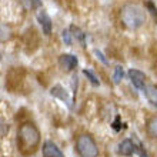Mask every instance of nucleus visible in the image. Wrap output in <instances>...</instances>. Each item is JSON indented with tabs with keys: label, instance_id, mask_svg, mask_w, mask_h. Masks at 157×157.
<instances>
[{
	"label": "nucleus",
	"instance_id": "nucleus-1",
	"mask_svg": "<svg viewBox=\"0 0 157 157\" xmlns=\"http://www.w3.org/2000/svg\"><path fill=\"white\" fill-rule=\"evenodd\" d=\"M40 141V133L33 123H25L17 132V146L23 154H30L36 151Z\"/></svg>",
	"mask_w": 157,
	"mask_h": 157
},
{
	"label": "nucleus",
	"instance_id": "nucleus-2",
	"mask_svg": "<svg viewBox=\"0 0 157 157\" xmlns=\"http://www.w3.org/2000/svg\"><path fill=\"white\" fill-rule=\"evenodd\" d=\"M120 19L127 29L136 30L144 25L146 10L139 4H126L120 12Z\"/></svg>",
	"mask_w": 157,
	"mask_h": 157
},
{
	"label": "nucleus",
	"instance_id": "nucleus-3",
	"mask_svg": "<svg viewBox=\"0 0 157 157\" xmlns=\"http://www.w3.org/2000/svg\"><path fill=\"white\" fill-rule=\"evenodd\" d=\"M76 150L80 157H97L99 156V147L93 140V137L89 134H80L76 140Z\"/></svg>",
	"mask_w": 157,
	"mask_h": 157
},
{
	"label": "nucleus",
	"instance_id": "nucleus-4",
	"mask_svg": "<svg viewBox=\"0 0 157 157\" xmlns=\"http://www.w3.org/2000/svg\"><path fill=\"white\" fill-rule=\"evenodd\" d=\"M128 77H130V80H132V83L134 84V87H136L137 90H141V91L146 90V86H144L146 76L143 71L132 69V70H128Z\"/></svg>",
	"mask_w": 157,
	"mask_h": 157
},
{
	"label": "nucleus",
	"instance_id": "nucleus-5",
	"mask_svg": "<svg viewBox=\"0 0 157 157\" xmlns=\"http://www.w3.org/2000/svg\"><path fill=\"white\" fill-rule=\"evenodd\" d=\"M37 20H39V23H40L41 29H43V33H44L46 36H49V34L52 33V27H53V21H52L50 16L44 10H40L37 14Z\"/></svg>",
	"mask_w": 157,
	"mask_h": 157
},
{
	"label": "nucleus",
	"instance_id": "nucleus-6",
	"mask_svg": "<svg viewBox=\"0 0 157 157\" xmlns=\"http://www.w3.org/2000/svg\"><path fill=\"white\" fill-rule=\"evenodd\" d=\"M43 157H64V154L53 141L47 140L43 144Z\"/></svg>",
	"mask_w": 157,
	"mask_h": 157
},
{
	"label": "nucleus",
	"instance_id": "nucleus-7",
	"mask_svg": "<svg viewBox=\"0 0 157 157\" xmlns=\"http://www.w3.org/2000/svg\"><path fill=\"white\" fill-rule=\"evenodd\" d=\"M59 63L63 69H66L67 71L73 70L76 66H77V57L73 56V54H62L60 59H59Z\"/></svg>",
	"mask_w": 157,
	"mask_h": 157
},
{
	"label": "nucleus",
	"instance_id": "nucleus-8",
	"mask_svg": "<svg viewBox=\"0 0 157 157\" xmlns=\"http://www.w3.org/2000/svg\"><path fill=\"white\" fill-rule=\"evenodd\" d=\"M134 151H136V146H134V143H133L132 140H128V139L123 140L119 144V153L121 154V156H132Z\"/></svg>",
	"mask_w": 157,
	"mask_h": 157
},
{
	"label": "nucleus",
	"instance_id": "nucleus-9",
	"mask_svg": "<svg viewBox=\"0 0 157 157\" xmlns=\"http://www.w3.org/2000/svg\"><path fill=\"white\" fill-rule=\"evenodd\" d=\"M50 93H52V96H54V97H59L60 100H63L66 104H69L70 106V97H69V94H67V91L63 89L62 86H54L52 90H50Z\"/></svg>",
	"mask_w": 157,
	"mask_h": 157
},
{
	"label": "nucleus",
	"instance_id": "nucleus-10",
	"mask_svg": "<svg viewBox=\"0 0 157 157\" xmlns=\"http://www.w3.org/2000/svg\"><path fill=\"white\" fill-rule=\"evenodd\" d=\"M146 130L149 133L150 137H157V116L150 117L146 126Z\"/></svg>",
	"mask_w": 157,
	"mask_h": 157
},
{
	"label": "nucleus",
	"instance_id": "nucleus-11",
	"mask_svg": "<svg viewBox=\"0 0 157 157\" xmlns=\"http://www.w3.org/2000/svg\"><path fill=\"white\" fill-rule=\"evenodd\" d=\"M70 32L73 34V37L80 43L82 46H86V40H84V33H83L82 30L78 29L77 26H70Z\"/></svg>",
	"mask_w": 157,
	"mask_h": 157
},
{
	"label": "nucleus",
	"instance_id": "nucleus-12",
	"mask_svg": "<svg viewBox=\"0 0 157 157\" xmlns=\"http://www.w3.org/2000/svg\"><path fill=\"white\" fill-rule=\"evenodd\" d=\"M12 37V29L4 23H0V41H7Z\"/></svg>",
	"mask_w": 157,
	"mask_h": 157
},
{
	"label": "nucleus",
	"instance_id": "nucleus-13",
	"mask_svg": "<svg viewBox=\"0 0 157 157\" xmlns=\"http://www.w3.org/2000/svg\"><path fill=\"white\" fill-rule=\"evenodd\" d=\"M144 93H146V96L151 100V103H153V101H157V87H154V86L146 87Z\"/></svg>",
	"mask_w": 157,
	"mask_h": 157
},
{
	"label": "nucleus",
	"instance_id": "nucleus-14",
	"mask_svg": "<svg viewBox=\"0 0 157 157\" xmlns=\"http://www.w3.org/2000/svg\"><path fill=\"white\" fill-rule=\"evenodd\" d=\"M83 73H84V76H86L89 80H90V83L93 84V86H99V84H100L99 78L93 75V71H90V70H87V69H86V70H83Z\"/></svg>",
	"mask_w": 157,
	"mask_h": 157
},
{
	"label": "nucleus",
	"instance_id": "nucleus-15",
	"mask_svg": "<svg viewBox=\"0 0 157 157\" xmlns=\"http://www.w3.org/2000/svg\"><path fill=\"white\" fill-rule=\"evenodd\" d=\"M121 78H123V67L121 66H117L116 70H114V75H113V82L119 84L121 82Z\"/></svg>",
	"mask_w": 157,
	"mask_h": 157
},
{
	"label": "nucleus",
	"instance_id": "nucleus-16",
	"mask_svg": "<svg viewBox=\"0 0 157 157\" xmlns=\"http://www.w3.org/2000/svg\"><path fill=\"white\" fill-rule=\"evenodd\" d=\"M26 3V6L30 9H39L41 7V2L40 0H23Z\"/></svg>",
	"mask_w": 157,
	"mask_h": 157
},
{
	"label": "nucleus",
	"instance_id": "nucleus-17",
	"mask_svg": "<svg viewBox=\"0 0 157 157\" xmlns=\"http://www.w3.org/2000/svg\"><path fill=\"white\" fill-rule=\"evenodd\" d=\"M9 133V126H7V123L4 121L2 117H0V137H3V136H6Z\"/></svg>",
	"mask_w": 157,
	"mask_h": 157
},
{
	"label": "nucleus",
	"instance_id": "nucleus-18",
	"mask_svg": "<svg viewBox=\"0 0 157 157\" xmlns=\"http://www.w3.org/2000/svg\"><path fill=\"white\" fill-rule=\"evenodd\" d=\"M70 32L69 30H63L62 32V37H63V40H64V43H66L67 46H70L71 44V36H70Z\"/></svg>",
	"mask_w": 157,
	"mask_h": 157
},
{
	"label": "nucleus",
	"instance_id": "nucleus-19",
	"mask_svg": "<svg viewBox=\"0 0 157 157\" xmlns=\"http://www.w3.org/2000/svg\"><path fill=\"white\" fill-rule=\"evenodd\" d=\"M94 54H96V57H97V59H100V62L103 63V64H109L107 59L104 57V56H103V53H101L100 50H97V49H96V50H94Z\"/></svg>",
	"mask_w": 157,
	"mask_h": 157
},
{
	"label": "nucleus",
	"instance_id": "nucleus-20",
	"mask_svg": "<svg viewBox=\"0 0 157 157\" xmlns=\"http://www.w3.org/2000/svg\"><path fill=\"white\" fill-rule=\"evenodd\" d=\"M146 6H147V9L150 10V13H151L154 17H157V9L154 7V4L151 3V2H147V3H146Z\"/></svg>",
	"mask_w": 157,
	"mask_h": 157
},
{
	"label": "nucleus",
	"instance_id": "nucleus-21",
	"mask_svg": "<svg viewBox=\"0 0 157 157\" xmlns=\"http://www.w3.org/2000/svg\"><path fill=\"white\" fill-rule=\"evenodd\" d=\"M140 157H147V154H146V153H143V151H141V156Z\"/></svg>",
	"mask_w": 157,
	"mask_h": 157
},
{
	"label": "nucleus",
	"instance_id": "nucleus-22",
	"mask_svg": "<svg viewBox=\"0 0 157 157\" xmlns=\"http://www.w3.org/2000/svg\"><path fill=\"white\" fill-rule=\"evenodd\" d=\"M153 104H154V106H156V107H157V101H153Z\"/></svg>",
	"mask_w": 157,
	"mask_h": 157
}]
</instances>
